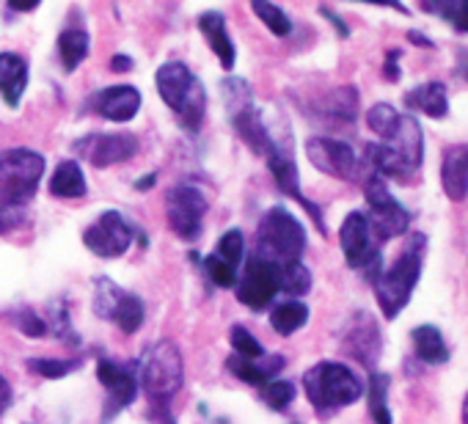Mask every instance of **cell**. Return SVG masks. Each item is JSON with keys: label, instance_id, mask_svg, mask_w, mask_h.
Here are the masks:
<instances>
[{"label": "cell", "instance_id": "1", "mask_svg": "<svg viewBox=\"0 0 468 424\" xmlns=\"http://www.w3.org/2000/svg\"><path fill=\"white\" fill-rule=\"evenodd\" d=\"M424 249H427L424 235H413L410 243L405 246V251L397 257V262L391 268L380 270L378 279L372 281L378 306L383 309V314L388 320H394L405 309V303L410 301V295H413V290L419 284V276H421Z\"/></svg>", "mask_w": 468, "mask_h": 424}, {"label": "cell", "instance_id": "2", "mask_svg": "<svg viewBox=\"0 0 468 424\" xmlns=\"http://www.w3.org/2000/svg\"><path fill=\"white\" fill-rule=\"evenodd\" d=\"M154 83H157L163 102L171 111H176L182 127L196 132L201 119H204V105H207V94H204L201 80L182 61H171V64H163L157 69Z\"/></svg>", "mask_w": 468, "mask_h": 424}, {"label": "cell", "instance_id": "3", "mask_svg": "<svg viewBox=\"0 0 468 424\" xmlns=\"http://www.w3.org/2000/svg\"><path fill=\"white\" fill-rule=\"evenodd\" d=\"M257 240H260L257 257L271 262V265L301 262V257L306 251V229L284 207H273L262 218Z\"/></svg>", "mask_w": 468, "mask_h": 424}, {"label": "cell", "instance_id": "4", "mask_svg": "<svg viewBox=\"0 0 468 424\" xmlns=\"http://www.w3.org/2000/svg\"><path fill=\"white\" fill-rule=\"evenodd\" d=\"M303 388H306L309 402L323 413L353 405L364 394V386L353 375V369L336 361H323L314 369H309L303 375Z\"/></svg>", "mask_w": 468, "mask_h": 424}, {"label": "cell", "instance_id": "5", "mask_svg": "<svg viewBox=\"0 0 468 424\" xmlns=\"http://www.w3.org/2000/svg\"><path fill=\"white\" fill-rule=\"evenodd\" d=\"M182 353L168 339L152 344L138 361V380L144 391L160 402H168L182 388Z\"/></svg>", "mask_w": 468, "mask_h": 424}, {"label": "cell", "instance_id": "6", "mask_svg": "<svg viewBox=\"0 0 468 424\" xmlns=\"http://www.w3.org/2000/svg\"><path fill=\"white\" fill-rule=\"evenodd\" d=\"M45 176V157L34 149H9L0 154V201L26 207Z\"/></svg>", "mask_w": 468, "mask_h": 424}, {"label": "cell", "instance_id": "7", "mask_svg": "<svg viewBox=\"0 0 468 424\" xmlns=\"http://www.w3.org/2000/svg\"><path fill=\"white\" fill-rule=\"evenodd\" d=\"M223 97H226V108H229V119L234 130L240 132V138L257 154H265L271 143V132H268V124L262 122V113L254 105L251 86L240 78H229L223 80Z\"/></svg>", "mask_w": 468, "mask_h": 424}, {"label": "cell", "instance_id": "8", "mask_svg": "<svg viewBox=\"0 0 468 424\" xmlns=\"http://www.w3.org/2000/svg\"><path fill=\"white\" fill-rule=\"evenodd\" d=\"M367 204H369V232L375 238V243H386L391 238H399L408 232L410 227V212L388 193L383 176L372 174L367 179Z\"/></svg>", "mask_w": 468, "mask_h": 424}, {"label": "cell", "instance_id": "9", "mask_svg": "<svg viewBox=\"0 0 468 424\" xmlns=\"http://www.w3.org/2000/svg\"><path fill=\"white\" fill-rule=\"evenodd\" d=\"M339 240H342V251L350 268L356 270H367V279L375 281L378 273L383 270V257L380 249L369 232V221L364 212H350L345 218L342 229H339Z\"/></svg>", "mask_w": 468, "mask_h": 424}, {"label": "cell", "instance_id": "10", "mask_svg": "<svg viewBox=\"0 0 468 424\" xmlns=\"http://www.w3.org/2000/svg\"><path fill=\"white\" fill-rule=\"evenodd\" d=\"M94 309L102 320L116 323L124 334H133L144 325L146 309L144 301L133 292H124L119 284H113L111 279H97L94 287Z\"/></svg>", "mask_w": 468, "mask_h": 424}, {"label": "cell", "instance_id": "11", "mask_svg": "<svg viewBox=\"0 0 468 424\" xmlns=\"http://www.w3.org/2000/svg\"><path fill=\"white\" fill-rule=\"evenodd\" d=\"M265 157H268V165H271V174H273V179H276L279 190H282V193H287L290 198H295L298 204H303V207H306V212L314 218L317 229L325 235V224H323V212H320V207H317V204H312V201L303 196V190H301V182H298V165H295V157H292V143L287 146V141H276V138L271 135V143H268Z\"/></svg>", "mask_w": 468, "mask_h": 424}, {"label": "cell", "instance_id": "12", "mask_svg": "<svg viewBox=\"0 0 468 424\" xmlns=\"http://www.w3.org/2000/svg\"><path fill=\"white\" fill-rule=\"evenodd\" d=\"M204 212H207V198L193 185H179L168 193V201H165L168 227L182 240H196L201 235Z\"/></svg>", "mask_w": 468, "mask_h": 424}, {"label": "cell", "instance_id": "13", "mask_svg": "<svg viewBox=\"0 0 468 424\" xmlns=\"http://www.w3.org/2000/svg\"><path fill=\"white\" fill-rule=\"evenodd\" d=\"M83 243L91 254H97L102 260H116L133 246V227L124 221L122 212L108 209L86 229Z\"/></svg>", "mask_w": 468, "mask_h": 424}, {"label": "cell", "instance_id": "14", "mask_svg": "<svg viewBox=\"0 0 468 424\" xmlns=\"http://www.w3.org/2000/svg\"><path fill=\"white\" fill-rule=\"evenodd\" d=\"M72 149L94 168H108V165L130 160L138 152V138L130 132H91L75 141Z\"/></svg>", "mask_w": 468, "mask_h": 424}, {"label": "cell", "instance_id": "15", "mask_svg": "<svg viewBox=\"0 0 468 424\" xmlns=\"http://www.w3.org/2000/svg\"><path fill=\"white\" fill-rule=\"evenodd\" d=\"M279 292V273L271 262L251 257L243 276H238V301L254 312H265Z\"/></svg>", "mask_w": 468, "mask_h": 424}, {"label": "cell", "instance_id": "16", "mask_svg": "<svg viewBox=\"0 0 468 424\" xmlns=\"http://www.w3.org/2000/svg\"><path fill=\"white\" fill-rule=\"evenodd\" d=\"M306 154L317 171L336 176V179H353L358 171V157H356L353 146L345 141H336V138H325V135L309 138Z\"/></svg>", "mask_w": 468, "mask_h": 424}, {"label": "cell", "instance_id": "17", "mask_svg": "<svg viewBox=\"0 0 468 424\" xmlns=\"http://www.w3.org/2000/svg\"><path fill=\"white\" fill-rule=\"evenodd\" d=\"M97 377H100V383L108 388L105 419H111V413H119L122 408H127V405L135 402L138 377H135L127 366L111 361V358H102V361L97 364Z\"/></svg>", "mask_w": 468, "mask_h": 424}, {"label": "cell", "instance_id": "18", "mask_svg": "<svg viewBox=\"0 0 468 424\" xmlns=\"http://www.w3.org/2000/svg\"><path fill=\"white\" fill-rule=\"evenodd\" d=\"M91 102L108 122L124 124V122L135 119V113L141 108V91L135 86H111V89L100 91Z\"/></svg>", "mask_w": 468, "mask_h": 424}, {"label": "cell", "instance_id": "19", "mask_svg": "<svg viewBox=\"0 0 468 424\" xmlns=\"http://www.w3.org/2000/svg\"><path fill=\"white\" fill-rule=\"evenodd\" d=\"M347 350L350 355H356L364 366H375V361L380 358V334L378 325L369 314H358L356 317V328L347 331Z\"/></svg>", "mask_w": 468, "mask_h": 424}, {"label": "cell", "instance_id": "20", "mask_svg": "<svg viewBox=\"0 0 468 424\" xmlns=\"http://www.w3.org/2000/svg\"><path fill=\"white\" fill-rule=\"evenodd\" d=\"M284 355H276V353H268V355H262V358H257V361H249V358H240V355H231L229 361H226V366H229V372H234L240 380H246V383H251V386H265V383H271V377L273 375H279L282 369H284Z\"/></svg>", "mask_w": 468, "mask_h": 424}, {"label": "cell", "instance_id": "21", "mask_svg": "<svg viewBox=\"0 0 468 424\" xmlns=\"http://www.w3.org/2000/svg\"><path fill=\"white\" fill-rule=\"evenodd\" d=\"M388 146L399 154V160L405 163V168L413 174L421 165V154H424V135L421 127L413 116H402L397 135L388 141Z\"/></svg>", "mask_w": 468, "mask_h": 424}, {"label": "cell", "instance_id": "22", "mask_svg": "<svg viewBox=\"0 0 468 424\" xmlns=\"http://www.w3.org/2000/svg\"><path fill=\"white\" fill-rule=\"evenodd\" d=\"M28 86V64L17 53H0V94L17 108Z\"/></svg>", "mask_w": 468, "mask_h": 424}, {"label": "cell", "instance_id": "23", "mask_svg": "<svg viewBox=\"0 0 468 424\" xmlns=\"http://www.w3.org/2000/svg\"><path fill=\"white\" fill-rule=\"evenodd\" d=\"M198 31L207 37L212 53L218 56L220 67L223 69H231L234 67V45H231V37L226 31V17L218 15V12H204L198 17Z\"/></svg>", "mask_w": 468, "mask_h": 424}, {"label": "cell", "instance_id": "24", "mask_svg": "<svg viewBox=\"0 0 468 424\" xmlns=\"http://www.w3.org/2000/svg\"><path fill=\"white\" fill-rule=\"evenodd\" d=\"M441 185L452 201H463L468 196V165H465V146L446 149L441 165Z\"/></svg>", "mask_w": 468, "mask_h": 424}, {"label": "cell", "instance_id": "25", "mask_svg": "<svg viewBox=\"0 0 468 424\" xmlns=\"http://www.w3.org/2000/svg\"><path fill=\"white\" fill-rule=\"evenodd\" d=\"M405 105L410 111H421L430 119H443L449 113V97L443 83H424L405 94Z\"/></svg>", "mask_w": 468, "mask_h": 424}, {"label": "cell", "instance_id": "26", "mask_svg": "<svg viewBox=\"0 0 468 424\" xmlns=\"http://www.w3.org/2000/svg\"><path fill=\"white\" fill-rule=\"evenodd\" d=\"M410 339H413L416 355L424 364H446L449 361V347H446V342H443V336H441V331L435 325H419V328H413Z\"/></svg>", "mask_w": 468, "mask_h": 424}, {"label": "cell", "instance_id": "27", "mask_svg": "<svg viewBox=\"0 0 468 424\" xmlns=\"http://www.w3.org/2000/svg\"><path fill=\"white\" fill-rule=\"evenodd\" d=\"M50 193L58 198H78L86 193V176L75 160H61L50 176Z\"/></svg>", "mask_w": 468, "mask_h": 424}, {"label": "cell", "instance_id": "28", "mask_svg": "<svg viewBox=\"0 0 468 424\" xmlns=\"http://www.w3.org/2000/svg\"><path fill=\"white\" fill-rule=\"evenodd\" d=\"M367 160L375 168L378 176H391V179H405L410 171L399 160V154L388 143H367Z\"/></svg>", "mask_w": 468, "mask_h": 424}, {"label": "cell", "instance_id": "29", "mask_svg": "<svg viewBox=\"0 0 468 424\" xmlns=\"http://www.w3.org/2000/svg\"><path fill=\"white\" fill-rule=\"evenodd\" d=\"M306 320H309V309H306V303H301V301L279 303V306L271 312V325H273V331L282 334V336L295 334L298 328L306 325Z\"/></svg>", "mask_w": 468, "mask_h": 424}, {"label": "cell", "instance_id": "30", "mask_svg": "<svg viewBox=\"0 0 468 424\" xmlns=\"http://www.w3.org/2000/svg\"><path fill=\"white\" fill-rule=\"evenodd\" d=\"M279 273V290L290 292V295H306L312 290V273L303 262H284V265H273Z\"/></svg>", "mask_w": 468, "mask_h": 424}, {"label": "cell", "instance_id": "31", "mask_svg": "<svg viewBox=\"0 0 468 424\" xmlns=\"http://www.w3.org/2000/svg\"><path fill=\"white\" fill-rule=\"evenodd\" d=\"M58 53L64 61V69L75 72L80 67V61L89 56V34L86 31H64L58 39Z\"/></svg>", "mask_w": 468, "mask_h": 424}, {"label": "cell", "instance_id": "32", "mask_svg": "<svg viewBox=\"0 0 468 424\" xmlns=\"http://www.w3.org/2000/svg\"><path fill=\"white\" fill-rule=\"evenodd\" d=\"M399 122H402V116H399L388 102H378V105H372V108L367 111V124H369V130L378 132L386 143L397 135Z\"/></svg>", "mask_w": 468, "mask_h": 424}, {"label": "cell", "instance_id": "33", "mask_svg": "<svg viewBox=\"0 0 468 424\" xmlns=\"http://www.w3.org/2000/svg\"><path fill=\"white\" fill-rule=\"evenodd\" d=\"M388 383L391 380L383 372H372V377H369V413H372L375 424H391V410L386 405Z\"/></svg>", "mask_w": 468, "mask_h": 424}, {"label": "cell", "instance_id": "34", "mask_svg": "<svg viewBox=\"0 0 468 424\" xmlns=\"http://www.w3.org/2000/svg\"><path fill=\"white\" fill-rule=\"evenodd\" d=\"M424 12L441 15L452 28L468 34V0H443V4H424Z\"/></svg>", "mask_w": 468, "mask_h": 424}, {"label": "cell", "instance_id": "35", "mask_svg": "<svg viewBox=\"0 0 468 424\" xmlns=\"http://www.w3.org/2000/svg\"><path fill=\"white\" fill-rule=\"evenodd\" d=\"M257 15H260V20L276 34V37H287L290 31H292V23H290V17L279 9V6H273V4H265V0H254V6H251Z\"/></svg>", "mask_w": 468, "mask_h": 424}, {"label": "cell", "instance_id": "36", "mask_svg": "<svg viewBox=\"0 0 468 424\" xmlns=\"http://www.w3.org/2000/svg\"><path fill=\"white\" fill-rule=\"evenodd\" d=\"M243 251H246L243 235H240L238 229H231V232H226V235L218 240V251H215V257H218V260H223V262H226V265H231V268H238V265L243 262Z\"/></svg>", "mask_w": 468, "mask_h": 424}, {"label": "cell", "instance_id": "37", "mask_svg": "<svg viewBox=\"0 0 468 424\" xmlns=\"http://www.w3.org/2000/svg\"><path fill=\"white\" fill-rule=\"evenodd\" d=\"M262 399H265L268 408L284 410V408H290L292 399H295V386H292L290 380H271V383H265V388H262Z\"/></svg>", "mask_w": 468, "mask_h": 424}, {"label": "cell", "instance_id": "38", "mask_svg": "<svg viewBox=\"0 0 468 424\" xmlns=\"http://www.w3.org/2000/svg\"><path fill=\"white\" fill-rule=\"evenodd\" d=\"M204 270H207V276L212 279V284H215V287H220V290L238 287V268L226 265V262H223V260H218L215 254H209V257L204 260Z\"/></svg>", "mask_w": 468, "mask_h": 424}, {"label": "cell", "instance_id": "39", "mask_svg": "<svg viewBox=\"0 0 468 424\" xmlns=\"http://www.w3.org/2000/svg\"><path fill=\"white\" fill-rule=\"evenodd\" d=\"M231 347H234V353H238L240 358H249V361H257V358L265 355L262 344L243 325H234L231 328Z\"/></svg>", "mask_w": 468, "mask_h": 424}, {"label": "cell", "instance_id": "40", "mask_svg": "<svg viewBox=\"0 0 468 424\" xmlns=\"http://www.w3.org/2000/svg\"><path fill=\"white\" fill-rule=\"evenodd\" d=\"M28 366L48 380H58L64 375H69L72 369H78V361H56V358H31Z\"/></svg>", "mask_w": 468, "mask_h": 424}, {"label": "cell", "instance_id": "41", "mask_svg": "<svg viewBox=\"0 0 468 424\" xmlns=\"http://www.w3.org/2000/svg\"><path fill=\"white\" fill-rule=\"evenodd\" d=\"M23 224H26V207L0 201V235H12Z\"/></svg>", "mask_w": 468, "mask_h": 424}, {"label": "cell", "instance_id": "42", "mask_svg": "<svg viewBox=\"0 0 468 424\" xmlns=\"http://www.w3.org/2000/svg\"><path fill=\"white\" fill-rule=\"evenodd\" d=\"M15 323H17V328H20L26 336L39 339V336H45V334H48V323H45L34 309H20V312L15 314Z\"/></svg>", "mask_w": 468, "mask_h": 424}, {"label": "cell", "instance_id": "43", "mask_svg": "<svg viewBox=\"0 0 468 424\" xmlns=\"http://www.w3.org/2000/svg\"><path fill=\"white\" fill-rule=\"evenodd\" d=\"M50 312H53V317H56V320L50 323V325L56 328V334H58L61 339H67V342H69V339H72V342H78V336L72 334V323L67 320V309L58 303V306H53Z\"/></svg>", "mask_w": 468, "mask_h": 424}, {"label": "cell", "instance_id": "44", "mask_svg": "<svg viewBox=\"0 0 468 424\" xmlns=\"http://www.w3.org/2000/svg\"><path fill=\"white\" fill-rule=\"evenodd\" d=\"M12 402H15V391H12L9 380L0 375V416H4L12 408Z\"/></svg>", "mask_w": 468, "mask_h": 424}, {"label": "cell", "instance_id": "45", "mask_svg": "<svg viewBox=\"0 0 468 424\" xmlns=\"http://www.w3.org/2000/svg\"><path fill=\"white\" fill-rule=\"evenodd\" d=\"M399 50H391L388 56H386V69H383V75L391 80V83H397L399 80V67H397V61H399Z\"/></svg>", "mask_w": 468, "mask_h": 424}, {"label": "cell", "instance_id": "46", "mask_svg": "<svg viewBox=\"0 0 468 424\" xmlns=\"http://www.w3.org/2000/svg\"><path fill=\"white\" fill-rule=\"evenodd\" d=\"M130 67H133V61L127 56H113L111 58V69H116V72H127Z\"/></svg>", "mask_w": 468, "mask_h": 424}, {"label": "cell", "instance_id": "47", "mask_svg": "<svg viewBox=\"0 0 468 424\" xmlns=\"http://www.w3.org/2000/svg\"><path fill=\"white\" fill-rule=\"evenodd\" d=\"M320 12H323V15H325V17H328V20H331V23H334L336 28H339V34H342V37H347V34H350V31H347V28L342 26V20H339V17H336V15L331 12V9H320Z\"/></svg>", "mask_w": 468, "mask_h": 424}, {"label": "cell", "instance_id": "48", "mask_svg": "<svg viewBox=\"0 0 468 424\" xmlns=\"http://www.w3.org/2000/svg\"><path fill=\"white\" fill-rule=\"evenodd\" d=\"M408 39H410V42H416L419 48H435L427 37H421V34H416V31H410V34H408Z\"/></svg>", "mask_w": 468, "mask_h": 424}, {"label": "cell", "instance_id": "49", "mask_svg": "<svg viewBox=\"0 0 468 424\" xmlns=\"http://www.w3.org/2000/svg\"><path fill=\"white\" fill-rule=\"evenodd\" d=\"M154 182H157V174H146V179L135 182V187H138V190H149V187H152Z\"/></svg>", "mask_w": 468, "mask_h": 424}, {"label": "cell", "instance_id": "50", "mask_svg": "<svg viewBox=\"0 0 468 424\" xmlns=\"http://www.w3.org/2000/svg\"><path fill=\"white\" fill-rule=\"evenodd\" d=\"M12 9H26V12H31V9H37V4H12Z\"/></svg>", "mask_w": 468, "mask_h": 424}, {"label": "cell", "instance_id": "51", "mask_svg": "<svg viewBox=\"0 0 468 424\" xmlns=\"http://www.w3.org/2000/svg\"><path fill=\"white\" fill-rule=\"evenodd\" d=\"M463 424H468V394L463 399Z\"/></svg>", "mask_w": 468, "mask_h": 424}, {"label": "cell", "instance_id": "52", "mask_svg": "<svg viewBox=\"0 0 468 424\" xmlns=\"http://www.w3.org/2000/svg\"><path fill=\"white\" fill-rule=\"evenodd\" d=\"M465 165H468V146H465Z\"/></svg>", "mask_w": 468, "mask_h": 424}]
</instances>
